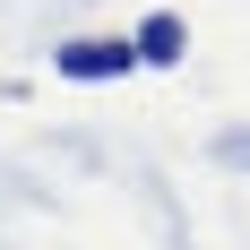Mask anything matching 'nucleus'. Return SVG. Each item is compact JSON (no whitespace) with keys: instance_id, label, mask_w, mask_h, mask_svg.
<instances>
[{"instance_id":"nucleus-1","label":"nucleus","mask_w":250,"mask_h":250,"mask_svg":"<svg viewBox=\"0 0 250 250\" xmlns=\"http://www.w3.org/2000/svg\"><path fill=\"white\" fill-rule=\"evenodd\" d=\"M52 69L69 78V86H104V78H129V69H138V52H129V35H78V43L52 52Z\"/></svg>"},{"instance_id":"nucleus-2","label":"nucleus","mask_w":250,"mask_h":250,"mask_svg":"<svg viewBox=\"0 0 250 250\" xmlns=\"http://www.w3.org/2000/svg\"><path fill=\"white\" fill-rule=\"evenodd\" d=\"M129 52H138V61H155V69H173L181 52H190V35H181V18H173V9H155V18H138Z\"/></svg>"}]
</instances>
